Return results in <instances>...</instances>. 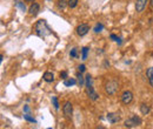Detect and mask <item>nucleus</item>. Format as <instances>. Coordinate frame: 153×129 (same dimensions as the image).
Masks as SVG:
<instances>
[{"label":"nucleus","mask_w":153,"mask_h":129,"mask_svg":"<svg viewBox=\"0 0 153 129\" xmlns=\"http://www.w3.org/2000/svg\"><path fill=\"white\" fill-rule=\"evenodd\" d=\"M140 112L143 115H147L150 113V106L146 104V103H141L140 104Z\"/></svg>","instance_id":"obj_14"},{"label":"nucleus","mask_w":153,"mask_h":129,"mask_svg":"<svg viewBox=\"0 0 153 129\" xmlns=\"http://www.w3.org/2000/svg\"><path fill=\"white\" fill-rule=\"evenodd\" d=\"M147 2H149V0H137V2H135V11L138 13L144 12V9L146 8Z\"/></svg>","instance_id":"obj_9"},{"label":"nucleus","mask_w":153,"mask_h":129,"mask_svg":"<svg viewBox=\"0 0 153 129\" xmlns=\"http://www.w3.org/2000/svg\"><path fill=\"white\" fill-rule=\"evenodd\" d=\"M77 5H78V0H68V7L74 8L77 7Z\"/></svg>","instance_id":"obj_22"},{"label":"nucleus","mask_w":153,"mask_h":129,"mask_svg":"<svg viewBox=\"0 0 153 129\" xmlns=\"http://www.w3.org/2000/svg\"><path fill=\"white\" fill-rule=\"evenodd\" d=\"M133 101V94L130 91H125L122 94V102L124 104H130Z\"/></svg>","instance_id":"obj_6"},{"label":"nucleus","mask_w":153,"mask_h":129,"mask_svg":"<svg viewBox=\"0 0 153 129\" xmlns=\"http://www.w3.org/2000/svg\"><path fill=\"white\" fill-rule=\"evenodd\" d=\"M78 68H79V72H80V73H84V72L86 70V67H85V64H80Z\"/></svg>","instance_id":"obj_25"},{"label":"nucleus","mask_w":153,"mask_h":129,"mask_svg":"<svg viewBox=\"0 0 153 129\" xmlns=\"http://www.w3.org/2000/svg\"><path fill=\"white\" fill-rule=\"evenodd\" d=\"M60 78H62L64 80H66V79H67V72H65V70H64V72H61Z\"/></svg>","instance_id":"obj_26"},{"label":"nucleus","mask_w":153,"mask_h":129,"mask_svg":"<svg viewBox=\"0 0 153 129\" xmlns=\"http://www.w3.org/2000/svg\"><path fill=\"white\" fill-rule=\"evenodd\" d=\"M77 78H78V85H79V86L81 87V86H83V85L85 83V79H86V78H83V75H81V73H80V72L78 73Z\"/></svg>","instance_id":"obj_15"},{"label":"nucleus","mask_w":153,"mask_h":129,"mask_svg":"<svg viewBox=\"0 0 153 129\" xmlns=\"http://www.w3.org/2000/svg\"><path fill=\"white\" fill-rule=\"evenodd\" d=\"M146 76H147V79H149L150 85L153 87V67L147 68V70H146Z\"/></svg>","instance_id":"obj_12"},{"label":"nucleus","mask_w":153,"mask_h":129,"mask_svg":"<svg viewBox=\"0 0 153 129\" xmlns=\"http://www.w3.org/2000/svg\"><path fill=\"white\" fill-rule=\"evenodd\" d=\"M104 67H105V68L110 67V62H108V61H104Z\"/></svg>","instance_id":"obj_29"},{"label":"nucleus","mask_w":153,"mask_h":129,"mask_svg":"<svg viewBox=\"0 0 153 129\" xmlns=\"http://www.w3.org/2000/svg\"><path fill=\"white\" fill-rule=\"evenodd\" d=\"M90 31V26L87 25V24H80L78 27H77V34L79 35V36H84V35H86L87 33Z\"/></svg>","instance_id":"obj_7"},{"label":"nucleus","mask_w":153,"mask_h":129,"mask_svg":"<svg viewBox=\"0 0 153 129\" xmlns=\"http://www.w3.org/2000/svg\"><path fill=\"white\" fill-rule=\"evenodd\" d=\"M150 7L152 8V11H153V0H150Z\"/></svg>","instance_id":"obj_30"},{"label":"nucleus","mask_w":153,"mask_h":129,"mask_svg":"<svg viewBox=\"0 0 153 129\" xmlns=\"http://www.w3.org/2000/svg\"><path fill=\"white\" fill-rule=\"evenodd\" d=\"M24 112L27 113V114H30V107L29 106H24Z\"/></svg>","instance_id":"obj_27"},{"label":"nucleus","mask_w":153,"mask_h":129,"mask_svg":"<svg viewBox=\"0 0 153 129\" xmlns=\"http://www.w3.org/2000/svg\"><path fill=\"white\" fill-rule=\"evenodd\" d=\"M17 6H18L23 12H25V11H26V6H25V4H23V2H20V1H18V2H17Z\"/></svg>","instance_id":"obj_23"},{"label":"nucleus","mask_w":153,"mask_h":129,"mask_svg":"<svg viewBox=\"0 0 153 129\" xmlns=\"http://www.w3.org/2000/svg\"><path fill=\"white\" fill-rule=\"evenodd\" d=\"M89 51H90V48H89V47H83V49H81V52H83L81 59H83V60H86V59H87V54H89Z\"/></svg>","instance_id":"obj_17"},{"label":"nucleus","mask_w":153,"mask_h":129,"mask_svg":"<svg viewBox=\"0 0 153 129\" xmlns=\"http://www.w3.org/2000/svg\"><path fill=\"white\" fill-rule=\"evenodd\" d=\"M141 123H143V121H141V119H140L139 116H137V115H132L131 117H128V119L125 121L124 126H125L126 128H134V127L140 126Z\"/></svg>","instance_id":"obj_3"},{"label":"nucleus","mask_w":153,"mask_h":129,"mask_svg":"<svg viewBox=\"0 0 153 129\" xmlns=\"http://www.w3.org/2000/svg\"><path fill=\"white\" fill-rule=\"evenodd\" d=\"M52 102H53V106L56 109H59V102H58V97L57 96H52Z\"/></svg>","instance_id":"obj_20"},{"label":"nucleus","mask_w":153,"mask_h":129,"mask_svg":"<svg viewBox=\"0 0 153 129\" xmlns=\"http://www.w3.org/2000/svg\"><path fill=\"white\" fill-rule=\"evenodd\" d=\"M34 31H35L37 35L39 38H46L47 35L52 34L48 25H47V22H46V20H44V19L37 21V24L34 25Z\"/></svg>","instance_id":"obj_1"},{"label":"nucleus","mask_w":153,"mask_h":129,"mask_svg":"<svg viewBox=\"0 0 153 129\" xmlns=\"http://www.w3.org/2000/svg\"><path fill=\"white\" fill-rule=\"evenodd\" d=\"M66 6H68V1H66V0H59L58 1V7L60 9H65Z\"/></svg>","instance_id":"obj_16"},{"label":"nucleus","mask_w":153,"mask_h":129,"mask_svg":"<svg viewBox=\"0 0 153 129\" xmlns=\"http://www.w3.org/2000/svg\"><path fill=\"white\" fill-rule=\"evenodd\" d=\"M62 113L65 115L66 119H71L72 117V114H73V106L70 101H66L64 107H62Z\"/></svg>","instance_id":"obj_4"},{"label":"nucleus","mask_w":153,"mask_h":129,"mask_svg":"<svg viewBox=\"0 0 153 129\" xmlns=\"http://www.w3.org/2000/svg\"><path fill=\"white\" fill-rule=\"evenodd\" d=\"M86 93H87V95H89V97L91 99L92 101H97V100L99 99V94H98V93L94 91L93 86L86 87Z\"/></svg>","instance_id":"obj_10"},{"label":"nucleus","mask_w":153,"mask_h":129,"mask_svg":"<svg viewBox=\"0 0 153 129\" xmlns=\"http://www.w3.org/2000/svg\"><path fill=\"white\" fill-rule=\"evenodd\" d=\"M77 83H78V81H77L75 79H73V78L66 79V80L64 81V85H65L66 87H71V86H74V85H77Z\"/></svg>","instance_id":"obj_13"},{"label":"nucleus","mask_w":153,"mask_h":129,"mask_svg":"<svg viewBox=\"0 0 153 129\" xmlns=\"http://www.w3.org/2000/svg\"><path fill=\"white\" fill-rule=\"evenodd\" d=\"M24 119L26 120V121H29V122H32V123H37V120L34 119V117H32V116H30V114H24Z\"/></svg>","instance_id":"obj_19"},{"label":"nucleus","mask_w":153,"mask_h":129,"mask_svg":"<svg viewBox=\"0 0 153 129\" xmlns=\"http://www.w3.org/2000/svg\"><path fill=\"white\" fill-rule=\"evenodd\" d=\"M110 38H111L113 41H117V39H118V36H117L116 34H111V36H110Z\"/></svg>","instance_id":"obj_28"},{"label":"nucleus","mask_w":153,"mask_h":129,"mask_svg":"<svg viewBox=\"0 0 153 129\" xmlns=\"http://www.w3.org/2000/svg\"><path fill=\"white\" fill-rule=\"evenodd\" d=\"M26 2H34V0H25Z\"/></svg>","instance_id":"obj_32"},{"label":"nucleus","mask_w":153,"mask_h":129,"mask_svg":"<svg viewBox=\"0 0 153 129\" xmlns=\"http://www.w3.org/2000/svg\"><path fill=\"white\" fill-rule=\"evenodd\" d=\"M77 52H78V49L77 48H72V51H71V53H70V55H71V58H77Z\"/></svg>","instance_id":"obj_24"},{"label":"nucleus","mask_w":153,"mask_h":129,"mask_svg":"<svg viewBox=\"0 0 153 129\" xmlns=\"http://www.w3.org/2000/svg\"><path fill=\"white\" fill-rule=\"evenodd\" d=\"M39 12H40V5L37 4V2H32V5H31L30 8H29L30 15H32V17H37Z\"/></svg>","instance_id":"obj_8"},{"label":"nucleus","mask_w":153,"mask_h":129,"mask_svg":"<svg viewBox=\"0 0 153 129\" xmlns=\"http://www.w3.org/2000/svg\"><path fill=\"white\" fill-rule=\"evenodd\" d=\"M117 42L120 45V43H122V38H118V39H117Z\"/></svg>","instance_id":"obj_31"},{"label":"nucleus","mask_w":153,"mask_h":129,"mask_svg":"<svg viewBox=\"0 0 153 129\" xmlns=\"http://www.w3.org/2000/svg\"><path fill=\"white\" fill-rule=\"evenodd\" d=\"M104 30V25L102 24H100V22H98L95 26H94V28H93V31L95 33H99V32H101Z\"/></svg>","instance_id":"obj_18"},{"label":"nucleus","mask_w":153,"mask_h":129,"mask_svg":"<svg viewBox=\"0 0 153 129\" xmlns=\"http://www.w3.org/2000/svg\"><path fill=\"white\" fill-rule=\"evenodd\" d=\"M85 82H86V87L92 86V76L90 75V74H87V75H86V80H85Z\"/></svg>","instance_id":"obj_21"},{"label":"nucleus","mask_w":153,"mask_h":129,"mask_svg":"<svg viewBox=\"0 0 153 129\" xmlns=\"http://www.w3.org/2000/svg\"><path fill=\"white\" fill-rule=\"evenodd\" d=\"M42 79H44V81H46V82L51 83V82H53V81H54V74H53L52 72H45V73H44Z\"/></svg>","instance_id":"obj_11"},{"label":"nucleus","mask_w":153,"mask_h":129,"mask_svg":"<svg viewBox=\"0 0 153 129\" xmlns=\"http://www.w3.org/2000/svg\"><path fill=\"white\" fill-rule=\"evenodd\" d=\"M119 91V82L116 81V80H111L106 83L105 86V92L108 94V95H116L117 92Z\"/></svg>","instance_id":"obj_2"},{"label":"nucleus","mask_w":153,"mask_h":129,"mask_svg":"<svg viewBox=\"0 0 153 129\" xmlns=\"http://www.w3.org/2000/svg\"><path fill=\"white\" fill-rule=\"evenodd\" d=\"M106 119H107V121H108L111 125H114V123H117V122L120 121L122 116H120L119 113H108L107 116H106Z\"/></svg>","instance_id":"obj_5"}]
</instances>
